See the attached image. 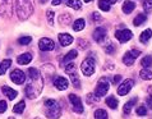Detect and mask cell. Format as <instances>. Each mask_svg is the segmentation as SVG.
<instances>
[{
	"instance_id": "1f68e13d",
	"label": "cell",
	"mask_w": 152,
	"mask_h": 119,
	"mask_svg": "<svg viewBox=\"0 0 152 119\" xmlns=\"http://www.w3.org/2000/svg\"><path fill=\"white\" fill-rule=\"evenodd\" d=\"M141 64H142V67L143 68H150L151 65H152V57H145L141 60Z\"/></svg>"
},
{
	"instance_id": "5b68a950",
	"label": "cell",
	"mask_w": 152,
	"mask_h": 119,
	"mask_svg": "<svg viewBox=\"0 0 152 119\" xmlns=\"http://www.w3.org/2000/svg\"><path fill=\"white\" fill-rule=\"evenodd\" d=\"M95 59L94 58H87L86 60L82 63L81 65V71L84 76H87V77H90L95 73Z\"/></svg>"
},
{
	"instance_id": "52a82bcc",
	"label": "cell",
	"mask_w": 152,
	"mask_h": 119,
	"mask_svg": "<svg viewBox=\"0 0 152 119\" xmlns=\"http://www.w3.org/2000/svg\"><path fill=\"white\" fill-rule=\"evenodd\" d=\"M141 55V51L139 50H129V51H126L125 54H124V57H123V63L125 65H128V67H130V65H133L134 64V60Z\"/></svg>"
},
{
	"instance_id": "5bb4252c",
	"label": "cell",
	"mask_w": 152,
	"mask_h": 119,
	"mask_svg": "<svg viewBox=\"0 0 152 119\" xmlns=\"http://www.w3.org/2000/svg\"><path fill=\"white\" fill-rule=\"evenodd\" d=\"M54 84H55V87L58 88L59 91H64V90L68 88L69 82H68V79H66L65 77H58L55 79V82H54Z\"/></svg>"
},
{
	"instance_id": "44dd1931",
	"label": "cell",
	"mask_w": 152,
	"mask_h": 119,
	"mask_svg": "<svg viewBox=\"0 0 152 119\" xmlns=\"http://www.w3.org/2000/svg\"><path fill=\"white\" fill-rule=\"evenodd\" d=\"M86 27V22H84V19L83 18H78L77 21H74V23H73V29L74 31H82V29Z\"/></svg>"
},
{
	"instance_id": "8992f818",
	"label": "cell",
	"mask_w": 152,
	"mask_h": 119,
	"mask_svg": "<svg viewBox=\"0 0 152 119\" xmlns=\"http://www.w3.org/2000/svg\"><path fill=\"white\" fill-rule=\"evenodd\" d=\"M13 10V0H0V15L12 17Z\"/></svg>"
},
{
	"instance_id": "bcb514c9",
	"label": "cell",
	"mask_w": 152,
	"mask_h": 119,
	"mask_svg": "<svg viewBox=\"0 0 152 119\" xmlns=\"http://www.w3.org/2000/svg\"><path fill=\"white\" fill-rule=\"evenodd\" d=\"M92 0H84V3H91Z\"/></svg>"
},
{
	"instance_id": "6da1fadb",
	"label": "cell",
	"mask_w": 152,
	"mask_h": 119,
	"mask_svg": "<svg viewBox=\"0 0 152 119\" xmlns=\"http://www.w3.org/2000/svg\"><path fill=\"white\" fill-rule=\"evenodd\" d=\"M35 0H15V10L19 19H27L33 13Z\"/></svg>"
},
{
	"instance_id": "7a4b0ae2",
	"label": "cell",
	"mask_w": 152,
	"mask_h": 119,
	"mask_svg": "<svg viewBox=\"0 0 152 119\" xmlns=\"http://www.w3.org/2000/svg\"><path fill=\"white\" fill-rule=\"evenodd\" d=\"M31 82H29L26 86V96L28 99H35L40 95V92L42 90V79L41 77L39 78H29Z\"/></svg>"
},
{
	"instance_id": "d4e9b609",
	"label": "cell",
	"mask_w": 152,
	"mask_h": 119,
	"mask_svg": "<svg viewBox=\"0 0 152 119\" xmlns=\"http://www.w3.org/2000/svg\"><path fill=\"white\" fill-rule=\"evenodd\" d=\"M12 65V60L10 59H5V60H3L0 63V76H3L5 72L8 71V68Z\"/></svg>"
},
{
	"instance_id": "4dcf8cb0",
	"label": "cell",
	"mask_w": 152,
	"mask_h": 119,
	"mask_svg": "<svg viewBox=\"0 0 152 119\" xmlns=\"http://www.w3.org/2000/svg\"><path fill=\"white\" fill-rule=\"evenodd\" d=\"M24 108H26V104H24V101H19V103L13 108V112L17 113V114H20V113L24 112Z\"/></svg>"
},
{
	"instance_id": "ffe728a7",
	"label": "cell",
	"mask_w": 152,
	"mask_h": 119,
	"mask_svg": "<svg viewBox=\"0 0 152 119\" xmlns=\"http://www.w3.org/2000/svg\"><path fill=\"white\" fill-rule=\"evenodd\" d=\"M136 101H137V97H134V99H130L128 103H126V104L123 106V113L125 114V115H129L130 110H132V108L134 106V104H136Z\"/></svg>"
},
{
	"instance_id": "4316f807",
	"label": "cell",
	"mask_w": 152,
	"mask_h": 119,
	"mask_svg": "<svg viewBox=\"0 0 152 119\" xmlns=\"http://www.w3.org/2000/svg\"><path fill=\"white\" fill-rule=\"evenodd\" d=\"M106 105L111 109H116L118 108V100L114 96H109L106 99Z\"/></svg>"
},
{
	"instance_id": "7402d4cb",
	"label": "cell",
	"mask_w": 152,
	"mask_h": 119,
	"mask_svg": "<svg viewBox=\"0 0 152 119\" xmlns=\"http://www.w3.org/2000/svg\"><path fill=\"white\" fill-rule=\"evenodd\" d=\"M66 5L73 8L74 10H81L82 9V1L81 0H68V1H66Z\"/></svg>"
},
{
	"instance_id": "f35d334b",
	"label": "cell",
	"mask_w": 152,
	"mask_h": 119,
	"mask_svg": "<svg viewBox=\"0 0 152 119\" xmlns=\"http://www.w3.org/2000/svg\"><path fill=\"white\" fill-rule=\"evenodd\" d=\"M137 114H138V115H146V114H147V109L145 108V106H139V108L137 109Z\"/></svg>"
},
{
	"instance_id": "d6986e66",
	"label": "cell",
	"mask_w": 152,
	"mask_h": 119,
	"mask_svg": "<svg viewBox=\"0 0 152 119\" xmlns=\"http://www.w3.org/2000/svg\"><path fill=\"white\" fill-rule=\"evenodd\" d=\"M136 9V4L133 1H130V0H126V1L123 3V12L125 14H129L132 13V12Z\"/></svg>"
},
{
	"instance_id": "30bf717a",
	"label": "cell",
	"mask_w": 152,
	"mask_h": 119,
	"mask_svg": "<svg viewBox=\"0 0 152 119\" xmlns=\"http://www.w3.org/2000/svg\"><path fill=\"white\" fill-rule=\"evenodd\" d=\"M10 79L13 81L15 84H23L26 82V74H24V72H22V71L15 69L10 73Z\"/></svg>"
},
{
	"instance_id": "484cf974",
	"label": "cell",
	"mask_w": 152,
	"mask_h": 119,
	"mask_svg": "<svg viewBox=\"0 0 152 119\" xmlns=\"http://www.w3.org/2000/svg\"><path fill=\"white\" fill-rule=\"evenodd\" d=\"M146 19H147V15L143 14V13H141V14H138L136 18L133 19V24H134V26H141L142 23L146 22Z\"/></svg>"
},
{
	"instance_id": "f546056e",
	"label": "cell",
	"mask_w": 152,
	"mask_h": 119,
	"mask_svg": "<svg viewBox=\"0 0 152 119\" xmlns=\"http://www.w3.org/2000/svg\"><path fill=\"white\" fill-rule=\"evenodd\" d=\"M139 76H141L142 79H146V81L152 79V72L150 69H142L141 73H139Z\"/></svg>"
},
{
	"instance_id": "b9f144b4",
	"label": "cell",
	"mask_w": 152,
	"mask_h": 119,
	"mask_svg": "<svg viewBox=\"0 0 152 119\" xmlns=\"http://www.w3.org/2000/svg\"><path fill=\"white\" fill-rule=\"evenodd\" d=\"M92 18H94L95 22H101V21H102V19H101V17H100V14H99V13H94V14H92Z\"/></svg>"
},
{
	"instance_id": "7dc6e473",
	"label": "cell",
	"mask_w": 152,
	"mask_h": 119,
	"mask_svg": "<svg viewBox=\"0 0 152 119\" xmlns=\"http://www.w3.org/2000/svg\"><path fill=\"white\" fill-rule=\"evenodd\" d=\"M41 1H42V3H46V1H48V0H41Z\"/></svg>"
},
{
	"instance_id": "7bdbcfd3",
	"label": "cell",
	"mask_w": 152,
	"mask_h": 119,
	"mask_svg": "<svg viewBox=\"0 0 152 119\" xmlns=\"http://www.w3.org/2000/svg\"><path fill=\"white\" fill-rule=\"evenodd\" d=\"M114 49H115V48H114V46L110 44V45H109L107 48H106V53H107V54H111V53H114Z\"/></svg>"
},
{
	"instance_id": "ba28073f",
	"label": "cell",
	"mask_w": 152,
	"mask_h": 119,
	"mask_svg": "<svg viewBox=\"0 0 152 119\" xmlns=\"http://www.w3.org/2000/svg\"><path fill=\"white\" fill-rule=\"evenodd\" d=\"M68 99H69L70 104H72V108H73V110H74L75 113H83L82 101H81V99H79L77 95H74V93H70V95L68 96Z\"/></svg>"
},
{
	"instance_id": "8d00e7d4",
	"label": "cell",
	"mask_w": 152,
	"mask_h": 119,
	"mask_svg": "<svg viewBox=\"0 0 152 119\" xmlns=\"http://www.w3.org/2000/svg\"><path fill=\"white\" fill-rule=\"evenodd\" d=\"M31 41H32V39H31V37H29V36H26V37H20V39H19V44H20V45H28Z\"/></svg>"
},
{
	"instance_id": "ab89813d",
	"label": "cell",
	"mask_w": 152,
	"mask_h": 119,
	"mask_svg": "<svg viewBox=\"0 0 152 119\" xmlns=\"http://www.w3.org/2000/svg\"><path fill=\"white\" fill-rule=\"evenodd\" d=\"M7 108H8V105H7L5 101L0 100V113H4L7 110Z\"/></svg>"
},
{
	"instance_id": "e0dca14e",
	"label": "cell",
	"mask_w": 152,
	"mask_h": 119,
	"mask_svg": "<svg viewBox=\"0 0 152 119\" xmlns=\"http://www.w3.org/2000/svg\"><path fill=\"white\" fill-rule=\"evenodd\" d=\"M1 91L5 95L9 100H13L17 97V95H18V92H17L15 90H13V88H10V87H8V86H3L1 87Z\"/></svg>"
},
{
	"instance_id": "4fadbf2b",
	"label": "cell",
	"mask_w": 152,
	"mask_h": 119,
	"mask_svg": "<svg viewBox=\"0 0 152 119\" xmlns=\"http://www.w3.org/2000/svg\"><path fill=\"white\" fill-rule=\"evenodd\" d=\"M92 37H94V40L96 42H104L105 40H106V29H105L104 27H97L94 31Z\"/></svg>"
},
{
	"instance_id": "c3c4849f",
	"label": "cell",
	"mask_w": 152,
	"mask_h": 119,
	"mask_svg": "<svg viewBox=\"0 0 152 119\" xmlns=\"http://www.w3.org/2000/svg\"><path fill=\"white\" fill-rule=\"evenodd\" d=\"M9 119H14V118H9Z\"/></svg>"
},
{
	"instance_id": "3957f363",
	"label": "cell",
	"mask_w": 152,
	"mask_h": 119,
	"mask_svg": "<svg viewBox=\"0 0 152 119\" xmlns=\"http://www.w3.org/2000/svg\"><path fill=\"white\" fill-rule=\"evenodd\" d=\"M45 113L50 119H58L61 115V108L56 100H46L45 101Z\"/></svg>"
},
{
	"instance_id": "9c48e42d",
	"label": "cell",
	"mask_w": 152,
	"mask_h": 119,
	"mask_svg": "<svg viewBox=\"0 0 152 119\" xmlns=\"http://www.w3.org/2000/svg\"><path fill=\"white\" fill-rule=\"evenodd\" d=\"M115 37L118 39V41H120L121 44H124V42H128L130 39H132L133 33H132V31H129V29H119V31L115 32Z\"/></svg>"
},
{
	"instance_id": "cb8c5ba5",
	"label": "cell",
	"mask_w": 152,
	"mask_h": 119,
	"mask_svg": "<svg viewBox=\"0 0 152 119\" xmlns=\"http://www.w3.org/2000/svg\"><path fill=\"white\" fill-rule=\"evenodd\" d=\"M77 55H78L77 50H70V51H69L68 54H66L64 58H63V63H64V64H66V63L72 62V60H73V59L77 58Z\"/></svg>"
},
{
	"instance_id": "603a6c76",
	"label": "cell",
	"mask_w": 152,
	"mask_h": 119,
	"mask_svg": "<svg viewBox=\"0 0 152 119\" xmlns=\"http://www.w3.org/2000/svg\"><path fill=\"white\" fill-rule=\"evenodd\" d=\"M152 37V29L151 28H147L146 31H143L139 36V41L141 42H147Z\"/></svg>"
},
{
	"instance_id": "8fae6325",
	"label": "cell",
	"mask_w": 152,
	"mask_h": 119,
	"mask_svg": "<svg viewBox=\"0 0 152 119\" xmlns=\"http://www.w3.org/2000/svg\"><path fill=\"white\" fill-rule=\"evenodd\" d=\"M133 84H134V81L133 79H125L123 83L120 84L119 87H118V93H119L120 96H124L126 95L130 90H132V87H133Z\"/></svg>"
},
{
	"instance_id": "836d02e7",
	"label": "cell",
	"mask_w": 152,
	"mask_h": 119,
	"mask_svg": "<svg viewBox=\"0 0 152 119\" xmlns=\"http://www.w3.org/2000/svg\"><path fill=\"white\" fill-rule=\"evenodd\" d=\"M97 100H99V97H97L95 93H88L87 95V103L88 104H96Z\"/></svg>"
},
{
	"instance_id": "83f0119b",
	"label": "cell",
	"mask_w": 152,
	"mask_h": 119,
	"mask_svg": "<svg viewBox=\"0 0 152 119\" xmlns=\"http://www.w3.org/2000/svg\"><path fill=\"white\" fill-rule=\"evenodd\" d=\"M95 119H107V113L104 109H97L95 112Z\"/></svg>"
},
{
	"instance_id": "9a60e30c",
	"label": "cell",
	"mask_w": 152,
	"mask_h": 119,
	"mask_svg": "<svg viewBox=\"0 0 152 119\" xmlns=\"http://www.w3.org/2000/svg\"><path fill=\"white\" fill-rule=\"evenodd\" d=\"M59 37V42H60V45L61 46H68L70 45L72 42H73V36H70L68 35V33H60V35L58 36Z\"/></svg>"
},
{
	"instance_id": "60d3db41",
	"label": "cell",
	"mask_w": 152,
	"mask_h": 119,
	"mask_svg": "<svg viewBox=\"0 0 152 119\" xmlns=\"http://www.w3.org/2000/svg\"><path fill=\"white\" fill-rule=\"evenodd\" d=\"M148 91H150V97L147 99V105H148L150 108L152 109V86L148 88Z\"/></svg>"
},
{
	"instance_id": "f6af8a7d",
	"label": "cell",
	"mask_w": 152,
	"mask_h": 119,
	"mask_svg": "<svg viewBox=\"0 0 152 119\" xmlns=\"http://www.w3.org/2000/svg\"><path fill=\"white\" fill-rule=\"evenodd\" d=\"M53 5H59V4H60L61 3V0H53Z\"/></svg>"
},
{
	"instance_id": "f1b7e54d",
	"label": "cell",
	"mask_w": 152,
	"mask_h": 119,
	"mask_svg": "<svg viewBox=\"0 0 152 119\" xmlns=\"http://www.w3.org/2000/svg\"><path fill=\"white\" fill-rule=\"evenodd\" d=\"M70 79H72V83H73V86L75 88H79L81 87V83H79V78H78V76L75 72H72L70 73Z\"/></svg>"
},
{
	"instance_id": "74e56055",
	"label": "cell",
	"mask_w": 152,
	"mask_h": 119,
	"mask_svg": "<svg viewBox=\"0 0 152 119\" xmlns=\"http://www.w3.org/2000/svg\"><path fill=\"white\" fill-rule=\"evenodd\" d=\"M65 72L68 74H70L72 72H75V65H74V63H70V64H68L65 67Z\"/></svg>"
},
{
	"instance_id": "e575fe53",
	"label": "cell",
	"mask_w": 152,
	"mask_h": 119,
	"mask_svg": "<svg viewBox=\"0 0 152 119\" xmlns=\"http://www.w3.org/2000/svg\"><path fill=\"white\" fill-rule=\"evenodd\" d=\"M46 17H48V22L51 24H54V12L53 10H48L46 12Z\"/></svg>"
},
{
	"instance_id": "277c9868",
	"label": "cell",
	"mask_w": 152,
	"mask_h": 119,
	"mask_svg": "<svg viewBox=\"0 0 152 119\" xmlns=\"http://www.w3.org/2000/svg\"><path fill=\"white\" fill-rule=\"evenodd\" d=\"M109 87H110V83H109V79L106 77H102L100 81H99V83H97V86L95 88V95L97 97H102L105 96L107 93L109 91Z\"/></svg>"
},
{
	"instance_id": "d590c367",
	"label": "cell",
	"mask_w": 152,
	"mask_h": 119,
	"mask_svg": "<svg viewBox=\"0 0 152 119\" xmlns=\"http://www.w3.org/2000/svg\"><path fill=\"white\" fill-rule=\"evenodd\" d=\"M143 8H145L147 12H151L152 10V0H145V1H143Z\"/></svg>"
},
{
	"instance_id": "ee69618b",
	"label": "cell",
	"mask_w": 152,
	"mask_h": 119,
	"mask_svg": "<svg viewBox=\"0 0 152 119\" xmlns=\"http://www.w3.org/2000/svg\"><path fill=\"white\" fill-rule=\"evenodd\" d=\"M121 79V77H120V76H115V77H114V79H113V83H118V82H119V81Z\"/></svg>"
},
{
	"instance_id": "ac0fdd59",
	"label": "cell",
	"mask_w": 152,
	"mask_h": 119,
	"mask_svg": "<svg viewBox=\"0 0 152 119\" xmlns=\"http://www.w3.org/2000/svg\"><path fill=\"white\" fill-rule=\"evenodd\" d=\"M115 1L116 0H99V8L104 12H109L111 4H114Z\"/></svg>"
},
{
	"instance_id": "2e32d148",
	"label": "cell",
	"mask_w": 152,
	"mask_h": 119,
	"mask_svg": "<svg viewBox=\"0 0 152 119\" xmlns=\"http://www.w3.org/2000/svg\"><path fill=\"white\" fill-rule=\"evenodd\" d=\"M32 60V54L31 53H24V54H20L18 58H17V62H18V64L20 65H26L28 64L29 62Z\"/></svg>"
},
{
	"instance_id": "7c38bea8",
	"label": "cell",
	"mask_w": 152,
	"mask_h": 119,
	"mask_svg": "<svg viewBox=\"0 0 152 119\" xmlns=\"http://www.w3.org/2000/svg\"><path fill=\"white\" fill-rule=\"evenodd\" d=\"M39 48H40V50H42V51H49V50H53L55 48V44H54V41L51 39L44 37V39H41L39 42Z\"/></svg>"
},
{
	"instance_id": "d6a6232c",
	"label": "cell",
	"mask_w": 152,
	"mask_h": 119,
	"mask_svg": "<svg viewBox=\"0 0 152 119\" xmlns=\"http://www.w3.org/2000/svg\"><path fill=\"white\" fill-rule=\"evenodd\" d=\"M27 72H28V76H29V78H39V77H41L40 72L37 71L36 68H29V69H28Z\"/></svg>"
}]
</instances>
